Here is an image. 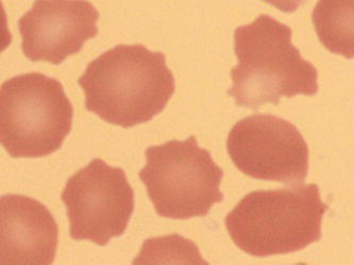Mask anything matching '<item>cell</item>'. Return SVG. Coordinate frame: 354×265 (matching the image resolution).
Returning a JSON list of instances; mask_svg holds the SVG:
<instances>
[{"instance_id":"6da1fadb","label":"cell","mask_w":354,"mask_h":265,"mask_svg":"<svg viewBox=\"0 0 354 265\" xmlns=\"http://www.w3.org/2000/svg\"><path fill=\"white\" fill-rule=\"evenodd\" d=\"M86 108L124 128L151 121L175 92L165 55L143 45H118L99 55L79 78Z\"/></svg>"},{"instance_id":"7a4b0ae2","label":"cell","mask_w":354,"mask_h":265,"mask_svg":"<svg viewBox=\"0 0 354 265\" xmlns=\"http://www.w3.org/2000/svg\"><path fill=\"white\" fill-rule=\"evenodd\" d=\"M292 29L263 14L237 28L234 49L239 64L231 70L229 96L236 106L258 110L278 106L282 98L318 92V72L292 45Z\"/></svg>"},{"instance_id":"3957f363","label":"cell","mask_w":354,"mask_h":265,"mask_svg":"<svg viewBox=\"0 0 354 265\" xmlns=\"http://www.w3.org/2000/svg\"><path fill=\"white\" fill-rule=\"evenodd\" d=\"M327 209L315 184L259 190L225 217V228L234 244L251 256L292 254L322 239Z\"/></svg>"},{"instance_id":"277c9868","label":"cell","mask_w":354,"mask_h":265,"mask_svg":"<svg viewBox=\"0 0 354 265\" xmlns=\"http://www.w3.org/2000/svg\"><path fill=\"white\" fill-rule=\"evenodd\" d=\"M74 108L61 82L43 73L9 79L0 90V141L13 158L51 155L72 130Z\"/></svg>"},{"instance_id":"5b68a950","label":"cell","mask_w":354,"mask_h":265,"mask_svg":"<svg viewBox=\"0 0 354 265\" xmlns=\"http://www.w3.org/2000/svg\"><path fill=\"white\" fill-rule=\"evenodd\" d=\"M145 156L146 166L138 176L160 217H205L213 205L223 201V169L198 146L195 136L149 146Z\"/></svg>"},{"instance_id":"8992f818","label":"cell","mask_w":354,"mask_h":265,"mask_svg":"<svg viewBox=\"0 0 354 265\" xmlns=\"http://www.w3.org/2000/svg\"><path fill=\"white\" fill-rule=\"evenodd\" d=\"M66 206L69 235L106 246L124 235L134 211V193L120 168L95 158L66 181L61 195Z\"/></svg>"},{"instance_id":"52a82bcc","label":"cell","mask_w":354,"mask_h":265,"mask_svg":"<svg viewBox=\"0 0 354 265\" xmlns=\"http://www.w3.org/2000/svg\"><path fill=\"white\" fill-rule=\"evenodd\" d=\"M228 154L245 175L278 183H304L308 173V148L294 124L272 115L239 120L229 132Z\"/></svg>"},{"instance_id":"ba28073f","label":"cell","mask_w":354,"mask_h":265,"mask_svg":"<svg viewBox=\"0 0 354 265\" xmlns=\"http://www.w3.org/2000/svg\"><path fill=\"white\" fill-rule=\"evenodd\" d=\"M98 19L86 0H35L19 21L24 55L32 62L62 64L98 35Z\"/></svg>"},{"instance_id":"9c48e42d","label":"cell","mask_w":354,"mask_h":265,"mask_svg":"<svg viewBox=\"0 0 354 265\" xmlns=\"http://www.w3.org/2000/svg\"><path fill=\"white\" fill-rule=\"evenodd\" d=\"M58 238V224L43 204L25 195L0 199L1 264H53Z\"/></svg>"},{"instance_id":"30bf717a","label":"cell","mask_w":354,"mask_h":265,"mask_svg":"<svg viewBox=\"0 0 354 265\" xmlns=\"http://www.w3.org/2000/svg\"><path fill=\"white\" fill-rule=\"evenodd\" d=\"M312 21L324 48L353 59L354 0H318Z\"/></svg>"},{"instance_id":"8fae6325","label":"cell","mask_w":354,"mask_h":265,"mask_svg":"<svg viewBox=\"0 0 354 265\" xmlns=\"http://www.w3.org/2000/svg\"><path fill=\"white\" fill-rule=\"evenodd\" d=\"M262 1L277 8L283 13H294L308 0H262Z\"/></svg>"}]
</instances>
